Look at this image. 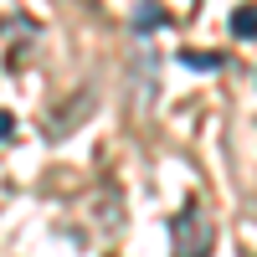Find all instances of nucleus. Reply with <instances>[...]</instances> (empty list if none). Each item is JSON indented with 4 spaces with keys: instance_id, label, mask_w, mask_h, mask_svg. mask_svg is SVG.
<instances>
[{
    "instance_id": "4",
    "label": "nucleus",
    "mask_w": 257,
    "mask_h": 257,
    "mask_svg": "<svg viewBox=\"0 0 257 257\" xmlns=\"http://www.w3.org/2000/svg\"><path fill=\"white\" fill-rule=\"evenodd\" d=\"M160 26H165V11H160V6H139V11H134V31H139V36H144V31H160Z\"/></svg>"
},
{
    "instance_id": "1",
    "label": "nucleus",
    "mask_w": 257,
    "mask_h": 257,
    "mask_svg": "<svg viewBox=\"0 0 257 257\" xmlns=\"http://www.w3.org/2000/svg\"><path fill=\"white\" fill-rule=\"evenodd\" d=\"M170 231H175V257H211V247H216V226H211L201 201H185V211L170 221Z\"/></svg>"
},
{
    "instance_id": "2",
    "label": "nucleus",
    "mask_w": 257,
    "mask_h": 257,
    "mask_svg": "<svg viewBox=\"0 0 257 257\" xmlns=\"http://www.w3.org/2000/svg\"><path fill=\"white\" fill-rule=\"evenodd\" d=\"M226 62V52H180V67H190V72H216Z\"/></svg>"
},
{
    "instance_id": "5",
    "label": "nucleus",
    "mask_w": 257,
    "mask_h": 257,
    "mask_svg": "<svg viewBox=\"0 0 257 257\" xmlns=\"http://www.w3.org/2000/svg\"><path fill=\"white\" fill-rule=\"evenodd\" d=\"M11 139H16V118L0 108V144H11Z\"/></svg>"
},
{
    "instance_id": "3",
    "label": "nucleus",
    "mask_w": 257,
    "mask_h": 257,
    "mask_svg": "<svg viewBox=\"0 0 257 257\" xmlns=\"http://www.w3.org/2000/svg\"><path fill=\"white\" fill-rule=\"evenodd\" d=\"M231 36H237V41H252L257 36V6H242L237 16H231Z\"/></svg>"
}]
</instances>
